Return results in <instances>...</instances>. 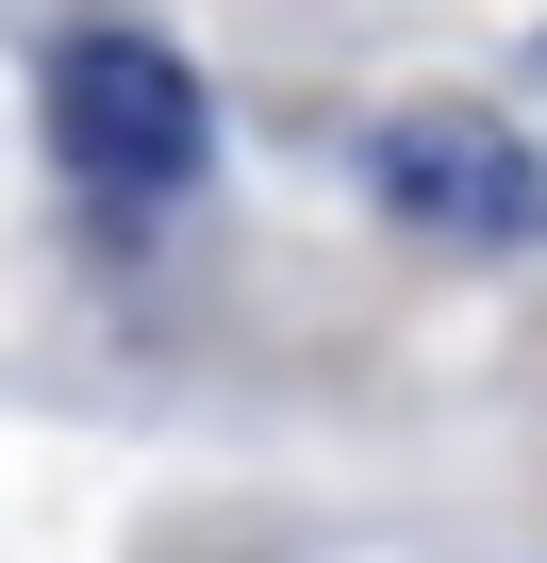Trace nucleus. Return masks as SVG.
Wrapping results in <instances>:
<instances>
[{
    "label": "nucleus",
    "instance_id": "obj_1",
    "mask_svg": "<svg viewBox=\"0 0 547 563\" xmlns=\"http://www.w3.org/2000/svg\"><path fill=\"white\" fill-rule=\"evenodd\" d=\"M51 133H67V166H84V183L150 199V183H199L216 100H199V67H183V51H150V34H67V67H51Z\"/></svg>",
    "mask_w": 547,
    "mask_h": 563
},
{
    "label": "nucleus",
    "instance_id": "obj_2",
    "mask_svg": "<svg viewBox=\"0 0 547 563\" xmlns=\"http://www.w3.org/2000/svg\"><path fill=\"white\" fill-rule=\"evenodd\" d=\"M365 183L398 232H448V249H530L547 232V166L497 150L481 117H382L365 133Z\"/></svg>",
    "mask_w": 547,
    "mask_h": 563
}]
</instances>
